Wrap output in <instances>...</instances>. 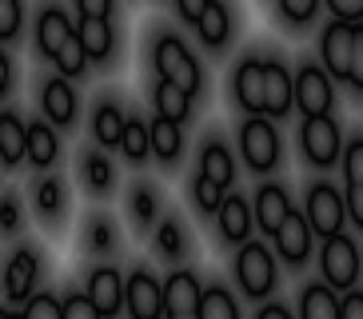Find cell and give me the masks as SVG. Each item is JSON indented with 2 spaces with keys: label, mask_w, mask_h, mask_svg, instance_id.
<instances>
[{
  "label": "cell",
  "mask_w": 363,
  "mask_h": 319,
  "mask_svg": "<svg viewBox=\"0 0 363 319\" xmlns=\"http://www.w3.org/2000/svg\"><path fill=\"white\" fill-rule=\"evenodd\" d=\"M340 319H363V291L352 287L340 296Z\"/></svg>",
  "instance_id": "681fc988"
},
{
  "label": "cell",
  "mask_w": 363,
  "mask_h": 319,
  "mask_svg": "<svg viewBox=\"0 0 363 319\" xmlns=\"http://www.w3.org/2000/svg\"><path fill=\"white\" fill-rule=\"evenodd\" d=\"M196 160H200V176H208L212 184H220V188H232L235 184V156H232V148H228L220 136H208L200 144V152H196Z\"/></svg>",
  "instance_id": "f1b7e54d"
},
{
  "label": "cell",
  "mask_w": 363,
  "mask_h": 319,
  "mask_svg": "<svg viewBox=\"0 0 363 319\" xmlns=\"http://www.w3.org/2000/svg\"><path fill=\"white\" fill-rule=\"evenodd\" d=\"M164 319H196V315H164Z\"/></svg>",
  "instance_id": "11a10c76"
},
{
  "label": "cell",
  "mask_w": 363,
  "mask_h": 319,
  "mask_svg": "<svg viewBox=\"0 0 363 319\" xmlns=\"http://www.w3.org/2000/svg\"><path fill=\"white\" fill-rule=\"evenodd\" d=\"M303 220L311 223L315 235H340L343 223H347V208H343V191L328 180H315L308 188V200H303Z\"/></svg>",
  "instance_id": "30bf717a"
},
{
  "label": "cell",
  "mask_w": 363,
  "mask_h": 319,
  "mask_svg": "<svg viewBox=\"0 0 363 319\" xmlns=\"http://www.w3.org/2000/svg\"><path fill=\"white\" fill-rule=\"evenodd\" d=\"M72 16L80 21V16H104V21H112L116 16V0H72Z\"/></svg>",
  "instance_id": "f6af8a7d"
},
{
  "label": "cell",
  "mask_w": 363,
  "mask_h": 319,
  "mask_svg": "<svg viewBox=\"0 0 363 319\" xmlns=\"http://www.w3.org/2000/svg\"><path fill=\"white\" fill-rule=\"evenodd\" d=\"M256 319H296V315H291L284 303H264V308L256 311Z\"/></svg>",
  "instance_id": "816d5d0a"
},
{
  "label": "cell",
  "mask_w": 363,
  "mask_h": 319,
  "mask_svg": "<svg viewBox=\"0 0 363 319\" xmlns=\"http://www.w3.org/2000/svg\"><path fill=\"white\" fill-rule=\"evenodd\" d=\"M0 191H4V184H0Z\"/></svg>",
  "instance_id": "9f6ffc18"
},
{
  "label": "cell",
  "mask_w": 363,
  "mask_h": 319,
  "mask_svg": "<svg viewBox=\"0 0 363 319\" xmlns=\"http://www.w3.org/2000/svg\"><path fill=\"white\" fill-rule=\"evenodd\" d=\"M28 203H33V216L44 232H65L68 216H72V191H68V180L60 172H40L28 188Z\"/></svg>",
  "instance_id": "5b68a950"
},
{
  "label": "cell",
  "mask_w": 363,
  "mask_h": 319,
  "mask_svg": "<svg viewBox=\"0 0 363 319\" xmlns=\"http://www.w3.org/2000/svg\"><path fill=\"white\" fill-rule=\"evenodd\" d=\"M188 191H192V203H196V212H200V216H216V212H220V203H224V196H228L220 184H212L208 176H200V172L192 176Z\"/></svg>",
  "instance_id": "74e56055"
},
{
  "label": "cell",
  "mask_w": 363,
  "mask_h": 319,
  "mask_svg": "<svg viewBox=\"0 0 363 319\" xmlns=\"http://www.w3.org/2000/svg\"><path fill=\"white\" fill-rule=\"evenodd\" d=\"M203 9H208V0H176V16H180L184 24H196Z\"/></svg>",
  "instance_id": "f907efd6"
},
{
  "label": "cell",
  "mask_w": 363,
  "mask_h": 319,
  "mask_svg": "<svg viewBox=\"0 0 363 319\" xmlns=\"http://www.w3.org/2000/svg\"><path fill=\"white\" fill-rule=\"evenodd\" d=\"M152 247H156V255H160L164 264H180L188 259V252H192V235H188V223L180 220L176 212H164L160 220H156V228H152Z\"/></svg>",
  "instance_id": "d4e9b609"
},
{
  "label": "cell",
  "mask_w": 363,
  "mask_h": 319,
  "mask_svg": "<svg viewBox=\"0 0 363 319\" xmlns=\"http://www.w3.org/2000/svg\"><path fill=\"white\" fill-rule=\"evenodd\" d=\"M148 140H152V156L160 160L164 168H176L184 156V128L180 124H168V120L152 116L148 120Z\"/></svg>",
  "instance_id": "4dcf8cb0"
},
{
  "label": "cell",
  "mask_w": 363,
  "mask_h": 319,
  "mask_svg": "<svg viewBox=\"0 0 363 319\" xmlns=\"http://www.w3.org/2000/svg\"><path fill=\"white\" fill-rule=\"evenodd\" d=\"M48 64H52V72L65 76V80H84L88 68H92V64H88V56H84V48H80V40H76V32L68 36L65 44H60V52H56Z\"/></svg>",
  "instance_id": "8d00e7d4"
},
{
  "label": "cell",
  "mask_w": 363,
  "mask_h": 319,
  "mask_svg": "<svg viewBox=\"0 0 363 319\" xmlns=\"http://www.w3.org/2000/svg\"><path fill=\"white\" fill-rule=\"evenodd\" d=\"M124 124H128V104H124L116 92H100L96 100H92V112H88L92 144L104 148V152H116L120 136H124Z\"/></svg>",
  "instance_id": "e0dca14e"
},
{
  "label": "cell",
  "mask_w": 363,
  "mask_h": 319,
  "mask_svg": "<svg viewBox=\"0 0 363 319\" xmlns=\"http://www.w3.org/2000/svg\"><path fill=\"white\" fill-rule=\"evenodd\" d=\"M216 228H220V240L232 247L247 244L252 240V228H256V220H252V203L240 196V191H228L224 203H220V212H216Z\"/></svg>",
  "instance_id": "484cf974"
},
{
  "label": "cell",
  "mask_w": 363,
  "mask_h": 319,
  "mask_svg": "<svg viewBox=\"0 0 363 319\" xmlns=\"http://www.w3.org/2000/svg\"><path fill=\"white\" fill-rule=\"evenodd\" d=\"M347 84L363 96V21H355V40H352V64H347Z\"/></svg>",
  "instance_id": "ee69618b"
},
{
  "label": "cell",
  "mask_w": 363,
  "mask_h": 319,
  "mask_svg": "<svg viewBox=\"0 0 363 319\" xmlns=\"http://www.w3.org/2000/svg\"><path fill=\"white\" fill-rule=\"evenodd\" d=\"M80 291L88 296V303L100 311L104 319H116L124 311V272L116 264H92L84 272Z\"/></svg>",
  "instance_id": "5bb4252c"
},
{
  "label": "cell",
  "mask_w": 363,
  "mask_h": 319,
  "mask_svg": "<svg viewBox=\"0 0 363 319\" xmlns=\"http://www.w3.org/2000/svg\"><path fill=\"white\" fill-rule=\"evenodd\" d=\"M160 284H164V315H196L203 284L192 267H172Z\"/></svg>",
  "instance_id": "603a6c76"
},
{
  "label": "cell",
  "mask_w": 363,
  "mask_h": 319,
  "mask_svg": "<svg viewBox=\"0 0 363 319\" xmlns=\"http://www.w3.org/2000/svg\"><path fill=\"white\" fill-rule=\"evenodd\" d=\"M352 40L355 24L352 21H328L320 32V68L331 80H347V64H352Z\"/></svg>",
  "instance_id": "ac0fdd59"
},
{
  "label": "cell",
  "mask_w": 363,
  "mask_h": 319,
  "mask_svg": "<svg viewBox=\"0 0 363 319\" xmlns=\"http://www.w3.org/2000/svg\"><path fill=\"white\" fill-rule=\"evenodd\" d=\"M148 60H152L156 80L176 84L180 92L192 96V100L203 92V68H200V60H196V52L184 44L180 32H172V28L156 32V36H152V48H148Z\"/></svg>",
  "instance_id": "6da1fadb"
},
{
  "label": "cell",
  "mask_w": 363,
  "mask_h": 319,
  "mask_svg": "<svg viewBox=\"0 0 363 319\" xmlns=\"http://www.w3.org/2000/svg\"><path fill=\"white\" fill-rule=\"evenodd\" d=\"M24 140H28V120L21 108H0V168L16 172L24 164Z\"/></svg>",
  "instance_id": "83f0119b"
},
{
  "label": "cell",
  "mask_w": 363,
  "mask_h": 319,
  "mask_svg": "<svg viewBox=\"0 0 363 319\" xmlns=\"http://www.w3.org/2000/svg\"><path fill=\"white\" fill-rule=\"evenodd\" d=\"M192 28L200 32V40L208 48H224L232 40V9H228L224 0H208V9L200 12V21Z\"/></svg>",
  "instance_id": "1f68e13d"
},
{
  "label": "cell",
  "mask_w": 363,
  "mask_h": 319,
  "mask_svg": "<svg viewBox=\"0 0 363 319\" xmlns=\"http://www.w3.org/2000/svg\"><path fill=\"white\" fill-rule=\"evenodd\" d=\"M44 279V252L33 240H16L0 264V296H4V308H24L28 299L40 291Z\"/></svg>",
  "instance_id": "7a4b0ae2"
},
{
  "label": "cell",
  "mask_w": 363,
  "mask_h": 319,
  "mask_svg": "<svg viewBox=\"0 0 363 319\" xmlns=\"http://www.w3.org/2000/svg\"><path fill=\"white\" fill-rule=\"evenodd\" d=\"M152 116L168 120V124H188V116H192V96L180 92L176 84H168V80H156L152 84Z\"/></svg>",
  "instance_id": "f546056e"
},
{
  "label": "cell",
  "mask_w": 363,
  "mask_h": 319,
  "mask_svg": "<svg viewBox=\"0 0 363 319\" xmlns=\"http://www.w3.org/2000/svg\"><path fill=\"white\" fill-rule=\"evenodd\" d=\"M228 92L247 116H264V60L259 56H244V60L232 68V80H228Z\"/></svg>",
  "instance_id": "d6986e66"
},
{
  "label": "cell",
  "mask_w": 363,
  "mask_h": 319,
  "mask_svg": "<svg viewBox=\"0 0 363 319\" xmlns=\"http://www.w3.org/2000/svg\"><path fill=\"white\" fill-rule=\"evenodd\" d=\"M76 32V16L60 4V0H44L36 9V21H33V48L40 60H52L60 52V44Z\"/></svg>",
  "instance_id": "7c38bea8"
},
{
  "label": "cell",
  "mask_w": 363,
  "mask_h": 319,
  "mask_svg": "<svg viewBox=\"0 0 363 319\" xmlns=\"http://www.w3.org/2000/svg\"><path fill=\"white\" fill-rule=\"evenodd\" d=\"M323 0H276V9L279 16L291 24V28H303V24L315 21V12H320Z\"/></svg>",
  "instance_id": "b9f144b4"
},
{
  "label": "cell",
  "mask_w": 363,
  "mask_h": 319,
  "mask_svg": "<svg viewBox=\"0 0 363 319\" xmlns=\"http://www.w3.org/2000/svg\"><path fill=\"white\" fill-rule=\"evenodd\" d=\"M65 156V144H60V132L44 116L28 120V140H24V164H33L36 172H56Z\"/></svg>",
  "instance_id": "7402d4cb"
},
{
  "label": "cell",
  "mask_w": 363,
  "mask_h": 319,
  "mask_svg": "<svg viewBox=\"0 0 363 319\" xmlns=\"http://www.w3.org/2000/svg\"><path fill=\"white\" fill-rule=\"evenodd\" d=\"M24 36V0H0V44H16Z\"/></svg>",
  "instance_id": "ab89813d"
},
{
  "label": "cell",
  "mask_w": 363,
  "mask_h": 319,
  "mask_svg": "<svg viewBox=\"0 0 363 319\" xmlns=\"http://www.w3.org/2000/svg\"><path fill=\"white\" fill-rule=\"evenodd\" d=\"M76 180H80V191H84L92 203H104L116 196L120 188V172L112 152L96 148V144H84L76 148Z\"/></svg>",
  "instance_id": "ba28073f"
},
{
  "label": "cell",
  "mask_w": 363,
  "mask_h": 319,
  "mask_svg": "<svg viewBox=\"0 0 363 319\" xmlns=\"http://www.w3.org/2000/svg\"><path fill=\"white\" fill-rule=\"evenodd\" d=\"M0 319H9V308H4V303H0Z\"/></svg>",
  "instance_id": "db71d44e"
},
{
  "label": "cell",
  "mask_w": 363,
  "mask_h": 319,
  "mask_svg": "<svg viewBox=\"0 0 363 319\" xmlns=\"http://www.w3.org/2000/svg\"><path fill=\"white\" fill-rule=\"evenodd\" d=\"M291 212H296V203H291V196H288V188H284V184L264 180L256 188V196H252V220H256V228L264 235L276 232V228L288 220Z\"/></svg>",
  "instance_id": "cb8c5ba5"
},
{
  "label": "cell",
  "mask_w": 363,
  "mask_h": 319,
  "mask_svg": "<svg viewBox=\"0 0 363 319\" xmlns=\"http://www.w3.org/2000/svg\"><path fill=\"white\" fill-rule=\"evenodd\" d=\"M240 160H244L247 168L256 172V176H267V172L279 168V156H284V144H279V128L276 120L267 116H247L240 124Z\"/></svg>",
  "instance_id": "277c9868"
},
{
  "label": "cell",
  "mask_w": 363,
  "mask_h": 319,
  "mask_svg": "<svg viewBox=\"0 0 363 319\" xmlns=\"http://www.w3.org/2000/svg\"><path fill=\"white\" fill-rule=\"evenodd\" d=\"M124 311L128 319H164V284L148 267H132L124 276Z\"/></svg>",
  "instance_id": "2e32d148"
},
{
  "label": "cell",
  "mask_w": 363,
  "mask_h": 319,
  "mask_svg": "<svg viewBox=\"0 0 363 319\" xmlns=\"http://www.w3.org/2000/svg\"><path fill=\"white\" fill-rule=\"evenodd\" d=\"M311 235L315 232H311V223L303 220V212H291L288 220L272 232V247H276V255L284 259V264L303 267L311 259Z\"/></svg>",
  "instance_id": "ffe728a7"
},
{
  "label": "cell",
  "mask_w": 363,
  "mask_h": 319,
  "mask_svg": "<svg viewBox=\"0 0 363 319\" xmlns=\"http://www.w3.org/2000/svg\"><path fill=\"white\" fill-rule=\"evenodd\" d=\"M24 319H65V308H60V291L52 287H40L24 308H16Z\"/></svg>",
  "instance_id": "f35d334b"
},
{
  "label": "cell",
  "mask_w": 363,
  "mask_h": 319,
  "mask_svg": "<svg viewBox=\"0 0 363 319\" xmlns=\"http://www.w3.org/2000/svg\"><path fill=\"white\" fill-rule=\"evenodd\" d=\"M291 92H296L299 116H331V108H335V84L320 64H303L291 76Z\"/></svg>",
  "instance_id": "4fadbf2b"
},
{
  "label": "cell",
  "mask_w": 363,
  "mask_h": 319,
  "mask_svg": "<svg viewBox=\"0 0 363 319\" xmlns=\"http://www.w3.org/2000/svg\"><path fill=\"white\" fill-rule=\"evenodd\" d=\"M196 319H240V303H235V296L224 284H203Z\"/></svg>",
  "instance_id": "d590c367"
},
{
  "label": "cell",
  "mask_w": 363,
  "mask_h": 319,
  "mask_svg": "<svg viewBox=\"0 0 363 319\" xmlns=\"http://www.w3.org/2000/svg\"><path fill=\"white\" fill-rule=\"evenodd\" d=\"M28 228V203L16 188L0 191V240H16Z\"/></svg>",
  "instance_id": "e575fe53"
},
{
  "label": "cell",
  "mask_w": 363,
  "mask_h": 319,
  "mask_svg": "<svg viewBox=\"0 0 363 319\" xmlns=\"http://www.w3.org/2000/svg\"><path fill=\"white\" fill-rule=\"evenodd\" d=\"M343 184L347 188H363V136H355L352 144H343Z\"/></svg>",
  "instance_id": "60d3db41"
},
{
  "label": "cell",
  "mask_w": 363,
  "mask_h": 319,
  "mask_svg": "<svg viewBox=\"0 0 363 319\" xmlns=\"http://www.w3.org/2000/svg\"><path fill=\"white\" fill-rule=\"evenodd\" d=\"M60 308H65V319H104L92 303H88V296L80 291V287H68V291H60Z\"/></svg>",
  "instance_id": "7bdbcfd3"
},
{
  "label": "cell",
  "mask_w": 363,
  "mask_h": 319,
  "mask_svg": "<svg viewBox=\"0 0 363 319\" xmlns=\"http://www.w3.org/2000/svg\"><path fill=\"white\" fill-rule=\"evenodd\" d=\"M232 276H235V284H240V291H244L247 299H267L272 291H276V279H279L272 247L259 244V240L240 244L235 264H232Z\"/></svg>",
  "instance_id": "3957f363"
},
{
  "label": "cell",
  "mask_w": 363,
  "mask_h": 319,
  "mask_svg": "<svg viewBox=\"0 0 363 319\" xmlns=\"http://www.w3.org/2000/svg\"><path fill=\"white\" fill-rule=\"evenodd\" d=\"M299 152L311 168H335L343 156V128L335 116H303L299 124Z\"/></svg>",
  "instance_id": "9c48e42d"
},
{
  "label": "cell",
  "mask_w": 363,
  "mask_h": 319,
  "mask_svg": "<svg viewBox=\"0 0 363 319\" xmlns=\"http://www.w3.org/2000/svg\"><path fill=\"white\" fill-rule=\"evenodd\" d=\"M9 319H24V315H21V311H16V308H9Z\"/></svg>",
  "instance_id": "f5cc1de1"
},
{
  "label": "cell",
  "mask_w": 363,
  "mask_h": 319,
  "mask_svg": "<svg viewBox=\"0 0 363 319\" xmlns=\"http://www.w3.org/2000/svg\"><path fill=\"white\" fill-rule=\"evenodd\" d=\"M320 276L331 291H352L363 276V255H359V244H355L347 232L340 235H328L320 247Z\"/></svg>",
  "instance_id": "8992f818"
},
{
  "label": "cell",
  "mask_w": 363,
  "mask_h": 319,
  "mask_svg": "<svg viewBox=\"0 0 363 319\" xmlns=\"http://www.w3.org/2000/svg\"><path fill=\"white\" fill-rule=\"evenodd\" d=\"M164 212H168V208H164V191L156 180L136 176V180L124 188V216H128L136 235H152V228H156V220H160Z\"/></svg>",
  "instance_id": "9a60e30c"
},
{
  "label": "cell",
  "mask_w": 363,
  "mask_h": 319,
  "mask_svg": "<svg viewBox=\"0 0 363 319\" xmlns=\"http://www.w3.org/2000/svg\"><path fill=\"white\" fill-rule=\"evenodd\" d=\"M291 108H296V92H291L288 64L264 60V116L267 120H284Z\"/></svg>",
  "instance_id": "4316f807"
},
{
  "label": "cell",
  "mask_w": 363,
  "mask_h": 319,
  "mask_svg": "<svg viewBox=\"0 0 363 319\" xmlns=\"http://www.w3.org/2000/svg\"><path fill=\"white\" fill-rule=\"evenodd\" d=\"M124 247V228L108 208H88L84 220H80V252L92 259V264H112Z\"/></svg>",
  "instance_id": "52a82bcc"
},
{
  "label": "cell",
  "mask_w": 363,
  "mask_h": 319,
  "mask_svg": "<svg viewBox=\"0 0 363 319\" xmlns=\"http://www.w3.org/2000/svg\"><path fill=\"white\" fill-rule=\"evenodd\" d=\"M120 156L128 160L132 168H140L144 160L152 156V140H148V120L140 112H128V124H124V136H120Z\"/></svg>",
  "instance_id": "836d02e7"
},
{
  "label": "cell",
  "mask_w": 363,
  "mask_h": 319,
  "mask_svg": "<svg viewBox=\"0 0 363 319\" xmlns=\"http://www.w3.org/2000/svg\"><path fill=\"white\" fill-rule=\"evenodd\" d=\"M299 319H340V291L328 284H303L299 287Z\"/></svg>",
  "instance_id": "d6a6232c"
},
{
  "label": "cell",
  "mask_w": 363,
  "mask_h": 319,
  "mask_svg": "<svg viewBox=\"0 0 363 319\" xmlns=\"http://www.w3.org/2000/svg\"><path fill=\"white\" fill-rule=\"evenodd\" d=\"M335 21H363V0H323Z\"/></svg>",
  "instance_id": "bcb514c9"
},
{
  "label": "cell",
  "mask_w": 363,
  "mask_h": 319,
  "mask_svg": "<svg viewBox=\"0 0 363 319\" xmlns=\"http://www.w3.org/2000/svg\"><path fill=\"white\" fill-rule=\"evenodd\" d=\"M12 84H16V64H12L9 48H4V44H0V100H9Z\"/></svg>",
  "instance_id": "7dc6e473"
},
{
  "label": "cell",
  "mask_w": 363,
  "mask_h": 319,
  "mask_svg": "<svg viewBox=\"0 0 363 319\" xmlns=\"http://www.w3.org/2000/svg\"><path fill=\"white\" fill-rule=\"evenodd\" d=\"M76 40H80V48H84L88 64L116 60V44H120L116 21H104V16H80V21H76Z\"/></svg>",
  "instance_id": "44dd1931"
},
{
  "label": "cell",
  "mask_w": 363,
  "mask_h": 319,
  "mask_svg": "<svg viewBox=\"0 0 363 319\" xmlns=\"http://www.w3.org/2000/svg\"><path fill=\"white\" fill-rule=\"evenodd\" d=\"M343 208H347V220L363 232V188H343Z\"/></svg>",
  "instance_id": "c3c4849f"
},
{
  "label": "cell",
  "mask_w": 363,
  "mask_h": 319,
  "mask_svg": "<svg viewBox=\"0 0 363 319\" xmlns=\"http://www.w3.org/2000/svg\"><path fill=\"white\" fill-rule=\"evenodd\" d=\"M36 104H40V116L60 132V128H72L80 120V92H76L72 80L65 76H40L36 84Z\"/></svg>",
  "instance_id": "8fae6325"
}]
</instances>
